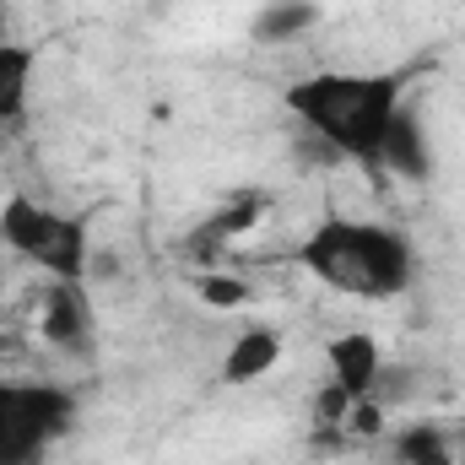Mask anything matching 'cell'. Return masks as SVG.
<instances>
[{
  "label": "cell",
  "instance_id": "4",
  "mask_svg": "<svg viewBox=\"0 0 465 465\" xmlns=\"http://www.w3.org/2000/svg\"><path fill=\"white\" fill-rule=\"evenodd\" d=\"M65 395L38 379H0V465H38L65 428Z\"/></svg>",
  "mask_w": 465,
  "mask_h": 465
},
{
  "label": "cell",
  "instance_id": "10",
  "mask_svg": "<svg viewBox=\"0 0 465 465\" xmlns=\"http://www.w3.org/2000/svg\"><path fill=\"white\" fill-rule=\"evenodd\" d=\"M395 465H460V450L439 428H411V433H401Z\"/></svg>",
  "mask_w": 465,
  "mask_h": 465
},
{
  "label": "cell",
  "instance_id": "5",
  "mask_svg": "<svg viewBox=\"0 0 465 465\" xmlns=\"http://www.w3.org/2000/svg\"><path fill=\"white\" fill-rule=\"evenodd\" d=\"M33 325H38V336H44L49 347H60V351L87 347V336H93V309H87V298H82V282H54V276H49V287L38 292Z\"/></svg>",
  "mask_w": 465,
  "mask_h": 465
},
{
  "label": "cell",
  "instance_id": "8",
  "mask_svg": "<svg viewBox=\"0 0 465 465\" xmlns=\"http://www.w3.org/2000/svg\"><path fill=\"white\" fill-rule=\"evenodd\" d=\"M309 27H320V5H303V0H260V11L249 22L254 44H292Z\"/></svg>",
  "mask_w": 465,
  "mask_h": 465
},
{
  "label": "cell",
  "instance_id": "7",
  "mask_svg": "<svg viewBox=\"0 0 465 465\" xmlns=\"http://www.w3.org/2000/svg\"><path fill=\"white\" fill-rule=\"evenodd\" d=\"M282 331L276 325H243L223 351V384H254L282 362Z\"/></svg>",
  "mask_w": 465,
  "mask_h": 465
},
{
  "label": "cell",
  "instance_id": "2",
  "mask_svg": "<svg viewBox=\"0 0 465 465\" xmlns=\"http://www.w3.org/2000/svg\"><path fill=\"white\" fill-rule=\"evenodd\" d=\"M292 260L331 292L368 303H384L411 282V243L384 223H357V217H325L320 228L303 232Z\"/></svg>",
  "mask_w": 465,
  "mask_h": 465
},
{
  "label": "cell",
  "instance_id": "3",
  "mask_svg": "<svg viewBox=\"0 0 465 465\" xmlns=\"http://www.w3.org/2000/svg\"><path fill=\"white\" fill-rule=\"evenodd\" d=\"M0 243L49 271L54 282H82L87 265H93V232H87V217H71V212H54L33 195H11L0 206Z\"/></svg>",
  "mask_w": 465,
  "mask_h": 465
},
{
  "label": "cell",
  "instance_id": "6",
  "mask_svg": "<svg viewBox=\"0 0 465 465\" xmlns=\"http://www.w3.org/2000/svg\"><path fill=\"white\" fill-rule=\"evenodd\" d=\"M325 362H331V384L347 390L351 401H368L384 379V351L368 331H341L325 341Z\"/></svg>",
  "mask_w": 465,
  "mask_h": 465
},
{
  "label": "cell",
  "instance_id": "14",
  "mask_svg": "<svg viewBox=\"0 0 465 465\" xmlns=\"http://www.w3.org/2000/svg\"><path fill=\"white\" fill-rule=\"evenodd\" d=\"M0 351H5V341H0Z\"/></svg>",
  "mask_w": 465,
  "mask_h": 465
},
{
  "label": "cell",
  "instance_id": "11",
  "mask_svg": "<svg viewBox=\"0 0 465 465\" xmlns=\"http://www.w3.org/2000/svg\"><path fill=\"white\" fill-rule=\"evenodd\" d=\"M195 298H201L206 309H217V314H238V309H249V303H254V287H249V276L212 271V276H201Z\"/></svg>",
  "mask_w": 465,
  "mask_h": 465
},
{
  "label": "cell",
  "instance_id": "1",
  "mask_svg": "<svg viewBox=\"0 0 465 465\" xmlns=\"http://www.w3.org/2000/svg\"><path fill=\"white\" fill-rule=\"evenodd\" d=\"M287 109L341 157L373 163L406 114V71H314L287 87Z\"/></svg>",
  "mask_w": 465,
  "mask_h": 465
},
{
  "label": "cell",
  "instance_id": "12",
  "mask_svg": "<svg viewBox=\"0 0 465 465\" xmlns=\"http://www.w3.org/2000/svg\"><path fill=\"white\" fill-rule=\"evenodd\" d=\"M0 22H5V0H0Z\"/></svg>",
  "mask_w": 465,
  "mask_h": 465
},
{
  "label": "cell",
  "instance_id": "13",
  "mask_svg": "<svg viewBox=\"0 0 465 465\" xmlns=\"http://www.w3.org/2000/svg\"><path fill=\"white\" fill-rule=\"evenodd\" d=\"M303 5H325V0H303Z\"/></svg>",
  "mask_w": 465,
  "mask_h": 465
},
{
  "label": "cell",
  "instance_id": "9",
  "mask_svg": "<svg viewBox=\"0 0 465 465\" xmlns=\"http://www.w3.org/2000/svg\"><path fill=\"white\" fill-rule=\"evenodd\" d=\"M27 82H33V49L0 44V119H16V109L27 104Z\"/></svg>",
  "mask_w": 465,
  "mask_h": 465
}]
</instances>
